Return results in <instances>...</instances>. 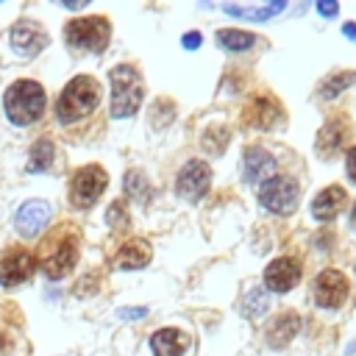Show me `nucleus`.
<instances>
[{
    "instance_id": "423d86ee",
    "label": "nucleus",
    "mask_w": 356,
    "mask_h": 356,
    "mask_svg": "<svg viewBox=\"0 0 356 356\" xmlns=\"http://www.w3.org/2000/svg\"><path fill=\"white\" fill-rule=\"evenodd\" d=\"M298 195H300L298 181L286 175H273L259 186V200L273 214H292L298 206Z\"/></svg>"
},
{
    "instance_id": "473e14b6",
    "label": "nucleus",
    "mask_w": 356,
    "mask_h": 356,
    "mask_svg": "<svg viewBox=\"0 0 356 356\" xmlns=\"http://www.w3.org/2000/svg\"><path fill=\"white\" fill-rule=\"evenodd\" d=\"M342 33L356 42V22H345V25H342Z\"/></svg>"
},
{
    "instance_id": "2eb2a0df",
    "label": "nucleus",
    "mask_w": 356,
    "mask_h": 356,
    "mask_svg": "<svg viewBox=\"0 0 356 356\" xmlns=\"http://www.w3.org/2000/svg\"><path fill=\"white\" fill-rule=\"evenodd\" d=\"M273 175H278V161L261 147H248L245 150V178L264 184Z\"/></svg>"
},
{
    "instance_id": "9b49d317",
    "label": "nucleus",
    "mask_w": 356,
    "mask_h": 356,
    "mask_svg": "<svg viewBox=\"0 0 356 356\" xmlns=\"http://www.w3.org/2000/svg\"><path fill=\"white\" fill-rule=\"evenodd\" d=\"M8 39H11V47L19 56H36V53H42L47 47V33L36 22H17L11 28Z\"/></svg>"
},
{
    "instance_id": "9d476101",
    "label": "nucleus",
    "mask_w": 356,
    "mask_h": 356,
    "mask_svg": "<svg viewBox=\"0 0 356 356\" xmlns=\"http://www.w3.org/2000/svg\"><path fill=\"white\" fill-rule=\"evenodd\" d=\"M33 267H36L33 253L25 250V248H14L0 259V284L3 286H17L33 273Z\"/></svg>"
},
{
    "instance_id": "4468645a",
    "label": "nucleus",
    "mask_w": 356,
    "mask_h": 356,
    "mask_svg": "<svg viewBox=\"0 0 356 356\" xmlns=\"http://www.w3.org/2000/svg\"><path fill=\"white\" fill-rule=\"evenodd\" d=\"M50 214H53V209H50L47 200H28L17 211V231L22 236H36L50 222Z\"/></svg>"
},
{
    "instance_id": "f257e3e1",
    "label": "nucleus",
    "mask_w": 356,
    "mask_h": 356,
    "mask_svg": "<svg viewBox=\"0 0 356 356\" xmlns=\"http://www.w3.org/2000/svg\"><path fill=\"white\" fill-rule=\"evenodd\" d=\"M97 103H100L97 81L92 75H78L64 86V92L56 103V114L61 122H75V120L86 117L89 111H95Z\"/></svg>"
},
{
    "instance_id": "2f4dec72",
    "label": "nucleus",
    "mask_w": 356,
    "mask_h": 356,
    "mask_svg": "<svg viewBox=\"0 0 356 356\" xmlns=\"http://www.w3.org/2000/svg\"><path fill=\"white\" fill-rule=\"evenodd\" d=\"M317 11L325 14V17H334L337 14V3H317Z\"/></svg>"
},
{
    "instance_id": "b1692460",
    "label": "nucleus",
    "mask_w": 356,
    "mask_h": 356,
    "mask_svg": "<svg viewBox=\"0 0 356 356\" xmlns=\"http://www.w3.org/2000/svg\"><path fill=\"white\" fill-rule=\"evenodd\" d=\"M200 145H203V150H206V153H211V156L222 153V150H225V145H228V128H225V125H211V128H206V134H203Z\"/></svg>"
},
{
    "instance_id": "412c9836",
    "label": "nucleus",
    "mask_w": 356,
    "mask_h": 356,
    "mask_svg": "<svg viewBox=\"0 0 356 356\" xmlns=\"http://www.w3.org/2000/svg\"><path fill=\"white\" fill-rule=\"evenodd\" d=\"M53 156H56V147L50 139H39L33 147H31V159H28V170L31 172H42L53 164Z\"/></svg>"
},
{
    "instance_id": "39448f33",
    "label": "nucleus",
    "mask_w": 356,
    "mask_h": 356,
    "mask_svg": "<svg viewBox=\"0 0 356 356\" xmlns=\"http://www.w3.org/2000/svg\"><path fill=\"white\" fill-rule=\"evenodd\" d=\"M75 259H78V239H75L72 231H64V234L44 242L39 264H42V273L50 281H58L75 267Z\"/></svg>"
},
{
    "instance_id": "a211bd4d",
    "label": "nucleus",
    "mask_w": 356,
    "mask_h": 356,
    "mask_svg": "<svg viewBox=\"0 0 356 356\" xmlns=\"http://www.w3.org/2000/svg\"><path fill=\"white\" fill-rule=\"evenodd\" d=\"M298 331H300V317H298L295 312H284V314H278V317L270 323V328H267V342H270L273 348H281V345H286Z\"/></svg>"
},
{
    "instance_id": "dca6fc26",
    "label": "nucleus",
    "mask_w": 356,
    "mask_h": 356,
    "mask_svg": "<svg viewBox=\"0 0 356 356\" xmlns=\"http://www.w3.org/2000/svg\"><path fill=\"white\" fill-rule=\"evenodd\" d=\"M345 200H348V195H345L342 186H328V189H323V192L314 197L312 214H314L317 220H334V217L345 209Z\"/></svg>"
},
{
    "instance_id": "7c9ffc66",
    "label": "nucleus",
    "mask_w": 356,
    "mask_h": 356,
    "mask_svg": "<svg viewBox=\"0 0 356 356\" xmlns=\"http://www.w3.org/2000/svg\"><path fill=\"white\" fill-rule=\"evenodd\" d=\"M184 47H186V50H195V47H200V33H197V31L186 33V36H184Z\"/></svg>"
},
{
    "instance_id": "0eeeda50",
    "label": "nucleus",
    "mask_w": 356,
    "mask_h": 356,
    "mask_svg": "<svg viewBox=\"0 0 356 356\" xmlns=\"http://www.w3.org/2000/svg\"><path fill=\"white\" fill-rule=\"evenodd\" d=\"M106 186H108L106 170L97 167V164H86V167H81V170L72 175L70 200H72V206H78V209H89V206L103 195Z\"/></svg>"
},
{
    "instance_id": "c85d7f7f",
    "label": "nucleus",
    "mask_w": 356,
    "mask_h": 356,
    "mask_svg": "<svg viewBox=\"0 0 356 356\" xmlns=\"http://www.w3.org/2000/svg\"><path fill=\"white\" fill-rule=\"evenodd\" d=\"M145 314H147V309H139V306L120 309V317H122V320H139V317H145Z\"/></svg>"
},
{
    "instance_id": "1a4fd4ad",
    "label": "nucleus",
    "mask_w": 356,
    "mask_h": 356,
    "mask_svg": "<svg viewBox=\"0 0 356 356\" xmlns=\"http://www.w3.org/2000/svg\"><path fill=\"white\" fill-rule=\"evenodd\" d=\"M209 184H211V170H209V164L200 161V159L184 164V170L178 172V195L186 197V200L203 197L206 189H209Z\"/></svg>"
},
{
    "instance_id": "a878e982",
    "label": "nucleus",
    "mask_w": 356,
    "mask_h": 356,
    "mask_svg": "<svg viewBox=\"0 0 356 356\" xmlns=\"http://www.w3.org/2000/svg\"><path fill=\"white\" fill-rule=\"evenodd\" d=\"M125 192H128L134 200H139V203H145V200L150 197V186H147V181H145V175H142L139 170H131V172L125 175Z\"/></svg>"
},
{
    "instance_id": "f03ea898",
    "label": "nucleus",
    "mask_w": 356,
    "mask_h": 356,
    "mask_svg": "<svg viewBox=\"0 0 356 356\" xmlns=\"http://www.w3.org/2000/svg\"><path fill=\"white\" fill-rule=\"evenodd\" d=\"M44 89L36 81H17L6 92V114L14 125H31L44 111Z\"/></svg>"
},
{
    "instance_id": "f8f14e48",
    "label": "nucleus",
    "mask_w": 356,
    "mask_h": 356,
    "mask_svg": "<svg viewBox=\"0 0 356 356\" xmlns=\"http://www.w3.org/2000/svg\"><path fill=\"white\" fill-rule=\"evenodd\" d=\"M298 281H300V261L292 256H281L270 261V267L264 270V284L273 292H289Z\"/></svg>"
},
{
    "instance_id": "c756f323",
    "label": "nucleus",
    "mask_w": 356,
    "mask_h": 356,
    "mask_svg": "<svg viewBox=\"0 0 356 356\" xmlns=\"http://www.w3.org/2000/svg\"><path fill=\"white\" fill-rule=\"evenodd\" d=\"M345 167H348V175H350V181H356V147H350V150H348Z\"/></svg>"
},
{
    "instance_id": "6e6552de",
    "label": "nucleus",
    "mask_w": 356,
    "mask_h": 356,
    "mask_svg": "<svg viewBox=\"0 0 356 356\" xmlns=\"http://www.w3.org/2000/svg\"><path fill=\"white\" fill-rule=\"evenodd\" d=\"M348 289L350 284L339 270H323L314 278V300L323 309H339L348 298Z\"/></svg>"
},
{
    "instance_id": "bb28decb",
    "label": "nucleus",
    "mask_w": 356,
    "mask_h": 356,
    "mask_svg": "<svg viewBox=\"0 0 356 356\" xmlns=\"http://www.w3.org/2000/svg\"><path fill=\"white\" fill-rule=\"evenodd\" d=\"M106 220H108V225H111V228H120V225H125V220H128V211H125L122 200H114V203L108 206V214H106Z\"/></svg>"
},
{
    "instance_id": "4be33fe9",
    "label": "nucleus",
    "mask_w": 356,
    "mask_h": 356,
    "mask_svg": "<svg viewBox=\"0 0 356 356\" xmlns=\"http://www.w3.org/2000/svg\"><path fill=\"white\" fill-rule=\"evenodd\" d=\"M217 42L225 47V50H248L256 44V36L248 33V31H234V28H225L217 33Z\"/></svg>"
},
{
    "instance_id": "393cba45",
    "label": "nucleus",
    "mask_w": 356,
    "mask_h": 356,
    "mask_svg": "<svg viewBox=\"0 0 356 356\" xmlns=\"http://www.w3.org/2000/svg\"><path fill=\"white\" fill-rule=\"evenodd\" d=\"M228 14L234 17H248V19H270L273 14H278L284 8V3H270V6H256V8H245V6H222Z\"/></svg>"
},
{
    "instance_id": "cd10ccee",
    "label": "nucleus",
    "mask_w": 356,
    "mask_h": 356,
    "mask_svg": "<svg viewBox=\"0 0 356 356\" xmlns=\"http://www.w3.org/2000/svg\"><path fill=\"white\" fill-rule=\"evenodd\" d=\"M264 309H267V295H264L261 289L250 292V295H248V303H245V312H248V314H261Z\"/></svg>"
},
{
    "instance_id": "f3484780",
    "label": "nucleus",
    "mask_w": 356,
    "mask_h": 356,
    "mask_svg": "<svg viewBox=\"0 0 356 356\" xmlns=\"http://www.w3.org/2000/svg\"><path fill=\"white\" fill-rule=\"evenodd\" d=\"M147 261H150V245H147L145 239H131V242H125V245L120 248L117 259H114V264H117L120 270H139V267H145Z\"/></svg>"
},
{
    "instance_id": "20e7f679",
    "label": "nucleus",
    "mask_w": 356,
    "mask_h": 356,
    "mask_svg": "<svg viewBox=\"0 0 356 356\" xmlns=\"http://www.w3.org/2000/svg\"><path fill=\"white\" fill-rule=\"evenodd\" d=\"M111 28L106 17H83V19H72L64 28V39L72 50L78 53H103L108 44Z\"/></svg>"
},
{
    "instance_id": "aec40b11",
    "label": "nucleus",
    "mask_w": 356,
    "mask_h": 356,
    "mask_svg": "<svg viewBox=\"0 0 356 356\" xmlns=\"http://www.w3.org/2000/svg\"><path fill=\"white\" fill-rule=\"evenodd\" d=\"M345 139H348V122L339 120V117H334V120H328V122L320 128L317 150H323L325 156H331V153H337V150L345 145Z\"/></svg>"
},
{
    "instance_id": "72a5a7b5",
    "label": "nucleus",
    "mask_w": 356,
    "mask_h": 356,
    "mask_svg": "<svg viewBox=\"0 0 356 356\" xmlns=\"http://www.w3.org/2000/svg\"><path fill=\"white\" fill-rule=\"evenodd\" d=\"M0 350H6V337H3V331H0Z\"/></svg>"
},
{
    "instance_id": "5701e85b",
    "label": "nucleus",
    "mask_w": 356,
    "mask_h": 356,
    "mask_svg": "<svg viewBox=\"0 0 356 356\" xmlns=\"http://www.w3.org/2000/svg\"><path fill=\"white\" fill-rule=\"evenodd\" d=\"M353 81H356V72H350V70H348V72H345V70H339V72H334L331 78H325V81H323L320 95H323L325 100H331V97H337L342 89H348Z\"/></svg>"
},
{
    "instance_id": "6ab92c4d",
    "label": "nucleus",
    "mask_w": 356,
    "mask_h": 356,
    "mask_svg": "<svg viewBox=\"0 0 356 356\" xmlns=\"http://www.w3.org/2000/svg\"><path fill=\"white\" fill-rule=\"evenodd\" d=\"M186 345H189V339L178 328H161L150 339V348L156 356H181L186 350Z\"/></svg>"
},
{
    "instance_id": "7ed1b4c3",
    "label": "nucleus",
    "mask_w": 356,
    "mask_h": 356,
    "mask_svg": "<svg viewBox=\"0 0 356 356\" xmlns=\"http://www.w3.org/2000/svg\"><path fill=\"white\" fill-rule=\"evenodd\" d=\"M111 81V114L114 117H131L142 106V89L145 81L131 64H120L108 72Z\"/></svg>"
},
{
    "instance_id": "ddd939ff",
    "label": "nucleus",
    "mask_w": 356,
    "mask_h": 356,
    "mask_svg": "<svg viewBox=\"0 0 356 356\" xmlns=\"http://www.w3.org/2000/svg\"><path fill=\"white\" fill-rule=\"evenodd\" d=\"M281 114V106L267 97V95H259V97H250L242 108V122L248 128H270Z\"/></svg>"
}]
</instances>
